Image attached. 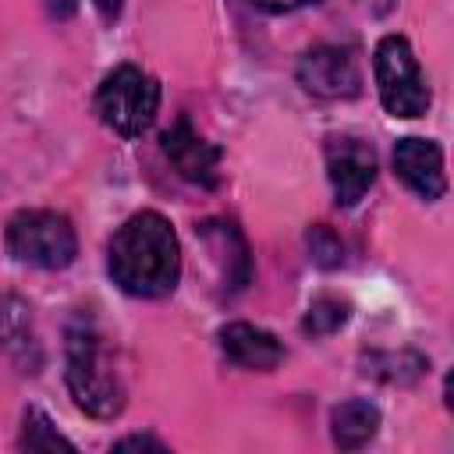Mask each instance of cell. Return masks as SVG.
I'll return each instance as SVG.
<instances>
[{
  "label": "cell",
  "instance_id": "1",
  "mask_svg": "<svg viewBox=\"0 0 454 454\" xmlns=\"http://www.w3.org/2000/svg\"><path fill=\"white\" fill-rule=\"evenodd\" d=\"M114 284L131 298H163L181 280V245L170 220L156 209L128 216L106 252Z\"/></svg>",
  "mask_w": 454,
  "mask_h": 454
},
{
  "label": "cell",
  "instance_id": "2",
  "mask_svg": "<svg viewBox=\"0 0 454 454\" xmlns=\"http://www.w3.org/2000/svg\"><path fill=\"white\" fill-rule=\"evenodd\" d=\"M67 390L92 419H114L124 408L121 372L89 319H78L67 330Z\"/></svg>",
  "mask_w": 454,
  "mask_h": 454
},
{
  "label": "cell",
  "instance_id": "3",
  "mask_svg": "<svg viewBox=\"0 0 454 454\" xmlns=\"http://www.w3.org/2000/svg\"><path fill=\"white\" fill-rule=\"evenodd\" d=\"M156 110H160V85L153 74H145L135 64L114 67L96 89L99 121L124 138L145 135L156 121Z\"/></svg>",
  "mask_w": 454,
  "mask_h": 454
},
{
  "label": "cell",
  "instance_id": "4",
  "mask_svg": "<svg viewBox=\"0 0 454 454\" xmlns=\"http://www.w3.org/2000/svg\"><path fill=\"white\" fill-rule=\"evenodd\" d=\"M7 252L39 270H64L78 255V238L64 213L21 209L7 220Z\"/></svg>",
  "mask_w": 454,
  "mask_h": 454
},
{
  "label": "cell",
  "instance_id": "5",
  "mask_svg": "<svg viewBox=\"0 0 454 454\" xmlns=\"http://www.w3.org/2000/svg\"><path fill=\"white\" fill-rule=\"evenodd\" d=\"M372 74L387 114L422 117L429 110V85L404 35H383L372 53Z\"/></svg>",
  "mask_w": 454,
  "mask_h": 454
},
{
  "label": "cell",
  "instance_id": "6",
  "mask_svg": "<svg viewBox=\"0 0 454 454\" xmlns=\"http://www.w3.org/2000/svg\"><path fill=\"white\" fill-rule=\"evenodd\" d=\"M298 82L319 99H351L362 92V67L348 46H312L298 60Z\"/></svg>",
  "mask_w": 454,
  "mask_h": 454
},
{
  "label": "cell",
  "instance_id": "7",
  "mask_svg": "<svg viewBox=\"0 0 454 454\" xmlns=\"http://www.w3.org/2000/svg\"><path fill=\"white\" fill-rule=\"evenodd\" d=\"M326 177L337 206H355L376 181V153L355 135H333L326 142Z\"/></svg>",
  "mask_w": 454,
  "mask_h": 454
},
{
  "label": "cell",
  "instance_id": "8",
  "mask_svg": "<svg viewBox=\"0 0 454 454\" xmlns=\"http://www.w3.org/2000/svg\"><path fill=\"white\" fill-rule=\"evenodd\" d=\"M163 153L170 160V167L192 181V184H202V188H213L220 181V149L213 142H206L184 117L174 121L167 131H163Z\"/></svg>",
  "mask_w": 454,
  "mask_h": 454
},
{
  "label": "cell",
  "instance_id": "9",
  "mask_svg": "<svg viewBox=\"0 0 454 454\" xmlns=\"http://www.w3.org/2000/svg\"><path fill=\"white\" fill-rule=\"evenodd\" d=\"M394 174L422 199H440L447 192V174H443V149L433 138H397L394 145Z\"/></svg>",
  "mask_w": 454,
  "mask_h": 454
},
{
  "label": "cell",
  "instance_id": "10",
  "mask_svg": "<svg viewBox=\"0 0 454 454\" xmlns=\"http://www.w3.org/2000/svg\"><path fill=\"white\" fill-rule=\"evenodd\" d=\"M220 348L241 369L266 372V369H277L284 362V344L270 330L252 326V323H227L220 330Z\"/></svg>",
  "mask_w": 454,
  "mask_h": 454
},
{
  "label": "cell",
  "instance_id": "11",
  "mask_svg": "<svg viewBox=\"0 0 454 454\" xmlns=\"http://www.w3.org/2000/svg\"><path fill=\"white\" fill-rule=\"evenodd\" d=\"M0 348L21 365V372H39L43 351L32 330V309L14 294L0 301Z\"/></svg>",
  "mask_w": 454,
  "mask_h": 454
},
{
  "label": "cell",
  "instance_id": "12",
  "mask_svg": "<svg viewBox=\"0 0 454 454\" xmlns=\"http://www.w3.org/2000/svg\"><path fill=\"white\" fill-rule=\"evenodd\" d=\"M199 234L206 238L209 252L216 255V262L223 266L220 277H223V287L227 291H241L248 284V273H252V259H248V245L241 238V231L231 223V220H206L199 227Z\"/></svg>",
  "mask_w": 454,
  "mask_h": 454
},
{
  "label": "cell",
  "instance_id": "13",
  "mask_svg": "<svg viewBox=\"0 0 454 454\" xmlns=\"http://www.w3.org/2000/svg\"><path fill=\"white\" fill-rule=\"evenodd\" d=\"M380 429V408L362 401V397H351V401H340L333 411H330V436L340 450H358L365 447Z\"/></svg>",
  "mask_w": 454,
  "mask_h": 454
},
{
  "label": "cell",
  "instance_id": "14",
  "mask_svg": "<svg viewBox=\"0 0 454 454\" xmlns=\"http://www.w3.org/2000/svg\"><path fill=\"white\" fill-rule=\"evenodd\" d=\"M25 450H74L71 440H64L57 433V426L39 411V408H28L25 411V422H21V440H18Z\"/></svg>",
  "mask_w": 454,
  "mask_h": 454
},
{
  "label": "cell",
  "instance_id": "15",
  "mask_svg": "<svg viewBox=\"0 0 454 454\" xmlns=\"http://www.w3.org/2000/svg\"><path fill=\"white\" fill-rule=\"evenodd\" d=\"M344 323H348V301H340L333 294H323L309 305V312L301 319V330L312 333V337H326V333L340 330Z\"/></svg>",
  "mask_w": 454,
  "mask_h": 454
},
{
  "label": "cell",
  "instance_id": "16",
  "mask_svg": "<svg viewBox=\"0 0 454 454\" xmlns=\"http://www.w3.org/2000/svg\"><path fill=\"white\" fill-rule=\"evenodd\" d=\"M305 245H309V259H312L316 266H323V270H333V266H340V259H344V245H340V238H337L326 223L309 227Z\"/></svg>",
  "mask_w": 454,
  "mask_h": 454
},
{
  "label": "cell",
  "instance_id": "17",
  "mask_svg": "<svg viewBox=\"0 0 454 454\" xmlns=\"http://www.w3.org/2000/svg\"><path fill=\"white\" fill-rule=\"evenodd\" d=\"M411 358H415L411 351H401V355H372L365 372H372V376H380L387 383H408V380L422 376V369H415V365L404 369V362H411Z\"/></svg>",
  "mask_w": 454,
  "mask_h": 454
},
{
  "label": "cell",
  "instance_id": "18",
  "mask_svg": "<svg viewBox=\"0 0 454 454\" xmlns=\"http://www.w3.org/2000/svg\"><path fill=\"white\" fill-rule=\"evenodd\" d=\"M259 11H270V14H287V11H298L305 4H316V0H252Z\"/></svg>",
  "mask_w": 454,
  "mask_h": 454
},
{
  "label": "cell",
  "instance_id": "19",
  "mask_svg": "<svg viewBox=\"0 0 454 454\" xmlns=\"http://www.w3.org/2000/svg\"><path fill=\"white\" fill-rule=\"evenodd\" d=\"M163 450V443L160 440H153V436H124V440H117L114 443V450Z\"/></svg>",
  "mask_w": 454,
  "mask_h": 454
},
{
  "label": "cell",
  "instance_id": "20",
  "mask_svg": "<svg viewBox=\"0 0 454 454\" xmlns=\"http://www.w3.org/2000/svg\"><path fill=\"white\" fill-rule=\"evenodd\" d=\"M92 7L99 11V18H103V21H117V18H121L124 0H92Z\"/></svg>",
  "mask_w": 454,
  "mask_h": 454
},
{
  "label": "cell",
  "instance_id": "21",
  "mask_svg": "<svg viewBox=\"0 0 454 454\" xmlns=\"http://www.w3.org/2000/svg\"><path fill=\"white\" fill-rule=\"evenodd\" d=\"M46 7H50L53 18H67L74 11V0H46Z\"/></svg>",
  "mask_w": 454,
  "mask_h": 454
}]
</instances>
